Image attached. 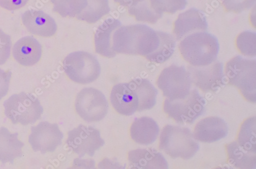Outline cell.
Masks as SVG:
<instances>
[{
    "label": "cell",
    "instance_id": "603a6c76",
    "mask_svg": "<svg viewBox=\"0 0 256 169\" xmlns=\"http://www.w3.org/2000/svg\"><path fill=\"white\" fill-rule=\"evenodd\" d=\"M229 163L238 169H256V154L244 150L236 141L226 145Z\"/></svg>",
    "mask_w": 256,
    "mask_h": 169
},
{
    "label": "cell",
    "instance_id": "52a82bcc",
    "mask_svg": "<svg viewBox=\"0 0 256 169\" xmlns=\"http://www.w3.org/2000/svg\"><path fill=\"white\" fill-rule=\"evenodd\" d=\"M206 101L198 91L192 90L185 97L170 100L166 99L164 112L168 117L180 124H192L202 116L205 108Z\"/></svg>",
    "mask_w": 256,
    "mask_h": 169
},
{
    "label": "cell",
    "instance_id": "f546056e",
    "mask_svg": "<svg viewBox=\"0 0 256 169\" xmlns=\"http://www.w3.org/2000/svg\"><path fill=\"white\" fill-rule=\"evenodd\" d=\"M256 34L254 32L246 31L236 37V45L238 50L244 55L255 57L256 54Z\"/></svg>",
    "mask_w": 256,
    "mask_h": 169
},
{
    "label": "cell",
    "instance_id": "7402d4cb",
    "mask_svg": "<svg viewBox=\"0 0 256 169\" xmlns=\"http://www.w3.org/2000/svg\"><path fill=\"white\" fill-rule=\"evenodd\" d=\"M138 100V112L152 109L156 103L158 90L151 82L142 78H136L129 83Z\"/></svg>",
    "mask_w": 256,
    "mask_h": 169
},
{
    "label": "cell",
    "instance_id": "9a60e30c",
    "mask_svg": "<svg viewBox=\"0 0 256 169\" xmlns=\"http://www.w3.org/2000/svg\"><path fill=\"white\" fill-rule=\"evenodd\" d=\"M228 134L226 122L218 117H209L200 121L195 126L194 137L202 143L216 142L225 138Z\"/></svg>",
    "mask_w": 256,
    "mask_h": 169
},
{
    "label": "cell",
    "instance_id": "5bb4252c",
    "mask_svg": "<svg viewBox=\"0 0 256 169\" xmlns=\"http://www.w3.org/2000/svg\"><path fill=\"white\" fill-rule=\"evenodd\" d=\"M22 21L27 30L35 35L50 37L57 31L54 19L42 10H27L22 15Z\"/></svg>",
    "mask_w": 256,
    "mask_h": 169
},
{
    "label": "cell",
    "instance_id": "30bf717a",
    "mask_svg": "<svg viewBox=\"0 0 256 169\" xmlns=\"http://www.w3.org/2000/svg\"><path fill=\"white\" fill-rule=\"evenodd\" d=\"M104 144L100 132L92 126L80 125L68 133V147L80 157H93Z\"/></svg>",
    "mask_w": 256,
    "mask_h": 169
},
{
    "label": "cell",
    "instance_id": "484cf974",
    "mask_svg": "<svg viewBox=\"0 0 256 169\" xmlns=\"http://www.w3.org/2000/svg\"><path fill=\"white\" fill-rule=\"evenodd\" d=\"M53 10L63 17H74L86 7L88 0H51Z\"/></svg>",
    "mask_w": 256,
    "mask_h": 169
},
{
    "label": "cell",
    "instance_id": "8992f818",
    "mask_svg": "<svg viewBox=\"0 0 256 169\" xmlns=\"http://www.w3.org/2000/svg\"><path fill=\"white\" fill-rule=\"evenodd\" d=\"M63 69L70 80L82 84L94 82L101 72L97 58L84 51L74 52L68 55L63 61Z\"/></svg>",
    "mask_w": 256,
    "mask_h": 169
},
{
    "label": "cell",
    "instance_id": "7a4b0ae2",
    "mask_svg": "<svg viewBox=\"0 0 256 169\" xmlns=\"http://www.w3.org/2000/svg\"><path fill=\"white\" fill-rule=\"evenodd\" d=\"M220 49L217 37L206 31L189 34L179 45L182 58L193 67L212 64L217 60Z\"/></svg>",
    "mask_w": 256,
    "mask_h": 169
},
{
    "label": "cell",
    "instance_id": "6da1fadb",
    "mask_svg": "<svg viewBox=\"0 0 256 169\" xmlns=\"http://www.w3.org/2000/svg\"><path fill=\"white\" fill-rule=\"evenodd\" d=\"M160 43V31L145 25L120 26L112 37V50L116 54L144 56L150 61Z\"/></svg>",
    "mask_w": 256,
    "mask_h": 169
},
{
    "label": "cell",
    "instance_id": "277c9868",
    "mask_svg": "<svg viewBox=\"0 0 256 169\" xmlns=\"http://www.w3.org/2000/svg\"><path fill=\"white\" fill-rule=\"evenodd\" d=\"M256 60L237 56L227 62L225 68L228 83L236 87L248 102L256 103Z\"/></svg>",
    "mask_w": 256,
    "mask_h": 169
},
{
    "label": "cell",
    "instance_id": "ba28073f",
    "mask_svg": "<svg viewBox=\"0 0 256 169\" xmlns=\"http://www.w3.org/2000/svg\"><path fill=\"white\" fill-rule=\"evenodd\" d=\"M157 86L168 100L183 98L190 91V73L183 66H170L162 71L157 80Z\"/></svg>",
    "mask_w": 256,
    "mask_h": 169
},
{
    "label": "cell",
    "instance_id": "5b68a950",
    "mask_svg": "<svg viewBox=\"0 0 256 169\" xmlns=\"http://www.w3.org/2000/svg\"><path fill=\"white\" fill-rule=\"evenodd\" d=\"M6 116L14 124H34L44 113L40 101L32 94L21 92L11 96L4 103Z\"/></svg>",
    "mask_w": 256,
    "mask_h": 169
},
{
    "label": "cell",
    "instance_id": "ffe728a7",
    "mask_svg": "<svg viewBox=\"0 0 256 169\" xmlns=\"http://www.w3.org/2000/svg\"><path fill=\"white\" fill-rule=\"evenodd\" d=\"M24 144L19 140L18 134H12L8 129L0 128V162L14 164L16 159L23 156Z\"/></svg>",
    "mask_w": 256,
    "mask_h": 169
},
{
    "label": "cell",
    "instance_id": "d6986e66",
    "mask_svg": "<svg viewBox=\"0 0 256 169\" xmlns=\"http://www.w3.org/2000/svg\"><path fill=\"white\" fill-rule=\"evenodd\" d=\"M132 169H167L168 165L164 157L154 150H136L128 154Z\"/></svg>",
    "mask_w": 256,
    "mask_h": 169
},
{
    "label": "cell",
    "instance_id": "ac0fdd59",
    "mask_svg": "<svg viewBox=\"0 0 256 169\" xmlns=\"http://www.w3.org/2000/svg\"><path fill=\"white\" fill-rule=\"evenodd\" d=\"M121 26L120 21L116 18H108L104 21L95 33L96 53L108 58L116 56L112 50V37L114 31Z\"/></svg>",
    "mask_w": 256,
    "mask_h": 169
},
{
    "label": "cell",
    "instance_id": "4fadbf2b",
    "mask_svg": "<svg viewBox=\"0 0 256 169\" xmlns=\"http://www.w3.org/2000/svg\"><path fill=\"white\" fill-rule=\"evenodd\" d=\"M208 23L204 12L196 8H190L179 14L174 25V33L178 40L189 34L206 31Z\"/></svg>",
    "mask_w": 256,
    "mask_h": 169
},
{
    "label": "cell",
    "instance_id": "8fae6325",
    "mask_svg": "<svg viewBox=\"0 0 256 169\" xmlns=\"http://www.w3.org/2000/svg\"><path fill=\"white\" fill-rule=\"evenodd\" d=\"M63 134L57 124L42 122L31 128L28 142L34 152L53 153L61 145Z\"/></svg>",
    "mask_w": 256,
    "mask_h": 169
},
{
    "label": "cell",
    "instance_id": "836d02e7",
    "mask_svg": "<svg viewBox=\"0 0 256 169\" xmlns=\"http://www.w3.org/2000/svg\"><path fill=\"white\" fill-rule=\"evenodd\" d=\"M29 0H0V7L8 11H15L24 7Z\"/></svg>",
    "mask_w": 256,
    "mask_h": 169
},
{
    "label": "cell",
    "instance_id": "4dcf8cb0",
    "mask_svg": "<svg viewBox=\"0 0 256 169\" xmlns=\"http://www.w3.org/2000/svg\"><path fill=\"white\" fill-rule=\"evenodd\" d=\"M256 0H222L225 10L228 12L240 13L251 8Z\"/></svg>",
    "mask_w": 256,
    "mask_h": 169
},
{
    "label": "cell",
    "instance_id": "f1b7e54d",
    "mask_svg": "<svg viewBox=\"0 0 256 169\" xmlns=\"http://www.w3.org/2000/svg\"><path fill=\"white\" fill-rule=\"evenodd\" d=\"M150 6L158 14H174L184 9L188 5L187 0H148Z\"/></svg>",
    "mask_w": 256,
    "mask_h": 169
},
{
    "label": "cell",
    "instance_id": "cb8c5ba5",
    "mask_svg": "<svg viewBox=\"0 0 256 169\" xmlns=\"http://www.w3.org/2000/svg\"><path fill=\"white\" fill-rule=\"evenodd\" d=\"M110 11L109 0H88V4L76 17L78 20L94 24Z\"/></svg>",
    "mask_w": 256,
    "mask_h": 169
},
{
    "label": "cell",
    "instance_id": "7c38bea8",
    "mask_svg": "<svg viewBox=\"0 0 256 169\" xmlns=\"http://www.w3.org/2000/svg\"><path fill=\"white\" fill-rule=\"evenodd\" d=\"M192 83L204 92H214L224 82V66L222 62L215 61L204 67H190Z\"/></svg>",
    "mask_w": 256,
    "mask_h": 169
},
{
    "label": "cell",
    "instance_id": "d6a6232c",
    "mask_svg": "<svg viewBox=\"0 0 256 169\" xmlns=\"http://www.w3.org/2000/svg\"><path fill=\"white\" fill-rule=\"evenodd\" d=\"M12 76L11 71L0 69V100L8 94Z\"/></svg>",
    "mask_w": 256,
    "mask_h": 169
},
{
    "label": "cell",
    "instance_id": "d4e9b609",
    "mask_svg": "<svg viewBox=\"0 0 256 169\" xmlns=\"http://www.w3.org/2000/svg\"><path fill=\"white\" fill-rule=\"evenodd\" d=\"M256 117L246 120L240 127L237 141L244 150L254 154L256 152Z\"/></svg>",
    "mask_w": 256,
    "mask_h": 169
},
{
    "label": "cell",
    "instance_id": "1f68e13d",
    "mask_svg": "<svg viewBox=\"0 0 256 169\" xmlns=\"http://www.w3.org/2000/svg\"><path fill=\"white\" fill-rule=\"evenodd\" d=\"M12 47L10 36L0 29V66L4 65L10 58Z\"/></svg>",
    "mask_w": 256,
    "mask_h": 169
},
{
    "label": "cell",
    "instance_id": "2e32d148",
    "mask_svg": "<svg viewBox=\"0 0 256 169\" xmlns=\"http://www.w3.org/2000/svg\"><path fill=\"white\" fill-rule=\"evenodd\" d=\"M42 47L38 40L32 36L18 39L12 48V56L21 66L32 67L40 60Z\"/></svg>",
    "mask_w": 256,
    "mask_h": 169
},
{
    "label": "cell",
    "instance_id": "e575fe53",
    "mask_svg": "<svg viewBox=\"0 0 256 169\" xmlns=\"http://www.w3.org/2000/svg\"><path fill=\"white\" fill-rule=\"evenodd\" d=\"M144 0H114L115 3L124 7H131L136 5Z\"/></svg>",
    "mask_w": 256,
    "mask_h": 169
},
{
    "label": "cell",
    "instance_id": "3957f363",
    "mask_svg": "<svg viewBox=\"0 0 256 169\" xmlns=\"http://www.w3.org/2000/svg\"><path fill=\"white\" fill-rule=\"evenodd\" d=\"M160 149L170 158L189 160L198 152L200 146L188 129L166 125L160 139Z\"/></svg>",
    "mask_w": 256,
    "mask_h": 169
},
{
    "label": "cell",
    "instance_id": "e0dca14e",
    "mask_svg": "<svg viewBox=\"0 0 256 169\" xmlns=\"http://www.w3.org/2000/svg\"><path fill=\"white\" fill-rule=\"evenodd\" d=\"M110 100L114 108L120 115L130 116L138 112V100L128 83L116 84L112 88Z\"/></svg>",
    "mask_w": 256,
    "mask_h": 169
},
{
    "label": "cell",
    "instance_id": "4316f807",
    "mask_svg": "<svg viewBox=\"0 0 256 169\" xmlns=\"http://www.w3.org/2000/svg\"><path fill=\"white\" fill-rule=\"evenodd\" d=\"M160 46L150 61L162 63L172 57L176 47L175 38L169 33L160 31Z\"/></svg>",
    "mask_w": 256,
    "mask_h": 169
},
{
    "label": "cell",
    "instance_id": "44dd1931",
    "mask_svg": "<svg viewBox=\"0 0 256 169\" xmlns=\"http://www.w3.org/2000/svg\"><path fill=\"white\" fill-rule=\"evenodd\" d=\"M132 139L142 145L154 143L160 133L159 126L153 119L142 117L136 119L132 123L130 130Z\"/></svg>",
    "mask_w": 256,
    "mask_h": 169
},
{
    "label": "cell",
    "instance_id": "83f0119b",
    "mask_svg": "<svg viewBox=\"0 0 256 169\" xmlns=\"http://www.w3.org/2000/svg\"><path fill=\"white\" fill-rule=\"evenodd\" d=\"M129 14L135 17L138 22H146L155 24L162 17V15L158 14L150 6L148 0L131 7L128 9Z\"/></svg>",
    "mask_w": 256,
    "mask_h": 169
},
{
    "label": "cell",
    "instance_id": "9c48e42d",
    "mask_svg": "<svg viewBox=\"0 0 256 169\" xmlns=\"http://www.w3.org/2000/svg\"><path fill=\"white\" fill-rule=\"evenodd\" d=\"M76 110L85 121L97 122L108 114L109 105L104 95L92 88H84L77 95Z\"/></svg>",
    "mask_w": 256,
    "mask_h": 169
}]
</instances>
